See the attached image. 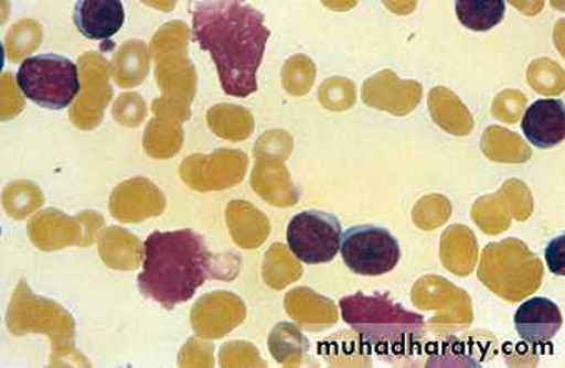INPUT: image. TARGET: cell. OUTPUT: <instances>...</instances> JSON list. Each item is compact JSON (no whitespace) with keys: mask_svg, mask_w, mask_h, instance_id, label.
Returning <instances> with one entry per match:
<instances>
[{"mask_svg":"<svg viewBox=\"0 0 565 368\" xmlns=\"http://www.w3.org/2000/svg\"><path fill=\"white\" fill-rule=\"evenodd\" d=\"M269 39L263 12L237 0L194 4L192 41L211 54L227 96L246 99L257 93V71Z\"/></svg>","mask_w":565,"mask_h":368,"instance_id":"1","label":"cell"},{"mask_svg":"<svg viewBox=\"0 0 565 368\" xmlns=\"http://www.w3.org/2000/svg\"><path fill=\"white\" fill-rule=\"evenodd\" d=\"M212 260L207 242L194 230L152 232L143 242L137 285L143 297L171 311L191 301L211 279Z\"/></svg>","mask_w":565,"mask_h":368,"instance_id":"2","label":"cell"},{"mask_svg":"<svg viewBox=\"0 0 565 368\" xmlns=\"http://www.w3.org/2000/svg\"><path fill=\"white\" fill-rule=\"evenodd\" d=\"M341 314L362 342L381 355L401 354L424 335L423 315L406 311L387 295L354 293L342 299Z\"/></svg>","mask_w":565,"mask_h":368,"instance_id":"3","label":"cell"},{"mask_svg":"<svg viewBox=\"0 0 565 368\" xmlns=\"http://www.w3.org/2000/svg\"><path fill=\"white\" fill-rule=\"evenodd\" d=\"M18 86L25 99L35 106L64 110L81 93L78 67L64 55H32L19 67Z\"/></svg>","mask_w":565,"mask_h":368,"instance_id":"4","label":"cell"},{"mask_svg":"<svg viewBox=\"0 0 565 368\" xmlns=\"http://www.w3.org/2000/svg\"><path fill=\"white\" fill-rule=\"evenodd\" d=\"M342 226L335 215L322 210H303L287 227V246L306 266L329 263L341 252Z\"/></svg>","mask_w":565,"mask_h":368,"instance_id":"5","label":"cell"},{"mask_svg":"<svg viewBox=\"0 0 565 368\" xmlns=\"http://www.w3.org/2000/svg\"><path fill=\"white\" fill-rule=\"evenodd\" d=\"M341 253L352 272L365 277L392 272L402 257L398 240L379 226H358L345 230Z\"/></svg>","mask_w":565,"mask_h":368,"instance_id":"6","label":"cell"},{"mask_svg":"<svg viewBox=\"0 0 565 368\" xmlns=\"http://www.w3.org/2000/svg\"><path fill=\"white\" fill-rule=\"evenodd\" d=\"M561 309L545 297L524 302L515 312L514 325L519 337L531 347H544L562 328Z\"/></svg>","mask_w":565,"mask_h":368,"instance_id":"7","label":"cell"},{"mask_svg":"<svg viewBox=\"0 0 565 368\" xmlns=\"http://www.w3.org/2000/svg\"><path fill=\"white\" fill-rule=\"evenodd\" d=\"M525 139L537 149H552L565 139V106L558 99L535 100L521 122Z\"/></svg>","mask_w":565,"mask_h":368,"instance_id":"8","label":"cell"},{"mask_svg":"<svg viewBox=\"0 0 565 368\" xmlns=\"http://www.w3.org/2000/svg\"><path fill=\"white\" fill-rule=\"evenodd\" d=\"M126 11L120 0H81L74 8V24L89 41H109L122 29Z\"/></svg>","mask_w":565,"mask_h":368,"instance_id":"9","label":"cell"},{"mask_svg":"<svg viewBox=\"0 0 565 368\" xmlns=\"http://www.w3.org/2000/svg\"><path fill=\"white\" fill-rule=\"evenodd\" d=\"M456 14L470 31L488 32L501 24L505 15L504 0H459Z\"/></svg>","mask_w":565,"mask_h":368,"instance_id":"10","label":"cell"},{"mask_svg":"<svg viewBox=\"0 0 565 368\" xmlns=\"http://www.w3.org/2000/svg\"><path fill=\"white\" fill-rule=\"evenodd\" d=\"M564 242L565 237H558L547 247V262L552 272L564 275Z\"/></svg>","mask_w":565,"mask_h":368,"instance_id":"11","label":"cell"}]
</instances>
